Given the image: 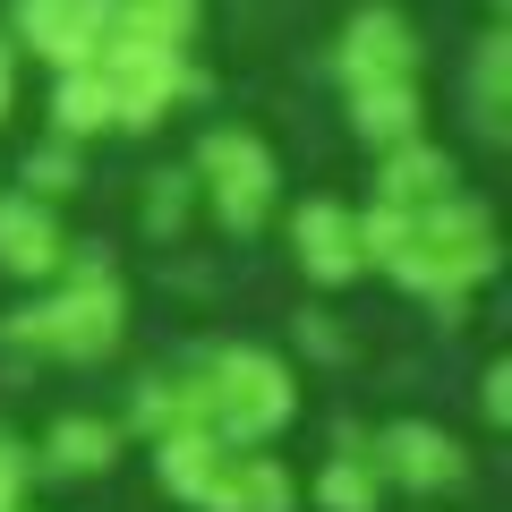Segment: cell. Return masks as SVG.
I'll list each match as a JSON object with an SVG mask.
<instances>
[{
  "instance_id": "obj_6",
  "label": "cell",
  "mask_w": 512,
  "mask_h": 512,
  "mask_svg": "<svg viewBox=\"0 0 512 512\" xmlns=\"http://www.w3.org/2000/svg\"><path fill=\"white\" fill-rule=\"evenodd\" d=\"M367 453H376L384 487H402V495H453L470 478V444L436 419H384L367 436Z\"/></svg>"
},
{
  "instance_id": "obj_24",
  "label": "cell",
  "mask_w": 512,
  "mask_h": 512,
  "mask_svg": "<svg viewBox=\"0 0 512 512\" xmlns=\"http://www.w3.org/2000/svg\"><path fill=\"white\" fill-rule=\"evenodd\" d=\"M478 410H487V427L512 419V359H487V376H478Z\"/></svg>"
},
{
  "instance_id": "obj_18",
  "label": "cell",
  "mask_w": 512,
  "mask_h": 512,
  "mask_svg": "<svg viewBox=\"0 0 512 512\" xmlns=\"http://www.w3.org/2000/svg\"><path fill=\"white\" fill-rule=\"evenodd\" d=\"M384 470H376V453H325L316 461V478H308V504L316 512H384Z\"/></svg>"
},
{
  "instance_id": "obj_1",
  "label": "cell",
  "mask_w": 512,
  "mask_h": 512,
  "mask_svg": "<svg viewBox=\"0 0 512 512\" xmlns=\"http://www.w3.org/2000/svg\"><path fill=\"white\" fill-rule=\"evenodd\" d=\"M359 256L376 274H393L402 291H419L427 308H444V299H470L504 248H495V214L453 188L444 205H367Z\"/></svg>"
},
{
  "instance_id": "obj_13",
  "label": "cell",
  "mask_w": 512,
  "mask_h": 512,
  "mask_svg": "<svg viewBox=\"0 0 512 512\" xmlns=\"http://www.w3.org/2000/svg\"><path fill=\"white\" fill-rule=\"evenodd\" d=\"M120 461V419H103V410H69V419L43 427L35 444V470L43 478H94Z\"/></svg>"
},
{
  "instance_id": "obj_20",
  "label": "cell",
  "mask_w": 512,
  "mask_h": 512,
  "mask_svg": "<svg viewBox=\"0 0 512 512\" xmlns=\"http://www.w3.org/2000/svg\"><path fill=\"white\" fill-rule=\"evenodd\" d=\"M205 0H111V35H146V43H180L197 35Z\"/></svg>"
},
{
  "instance_id": "obj_12",
  "label": "cell",
  "mask_w": 512,
  "mask_h": 512,
  "mask_svg": "<svg viewBox=\"0 0 512 512\" xmlns=\"http://www.w3.org/2000/svg\"><path fill=\"white\" fill-rule=\"evenodd\" d=\"M427 94L419 77H376V86H350V137L359 146H410V137H427Z\"/></svg>"
},
{
  "instance_id": "obj_9",
  "label": "cell",
  "mask_w": 512,
  "mask_h": 512,
  "mask_svg": "<svg viewBox=\"0 0 512 512\" xmlns=\"http://www.w3.org/2000/svg\"><path fill=\"white\" fill-rule=\"evenodd\" d=\"M291 256H299V274L308 282H350L367 265L359 256V205H342V197H308V205H291Z\"/></svg>"
},
{
  "instance_id": "obj_4",
  "label": "cell",
  "mask_w": 512,
  "mask_h": 512,
  "mask_svg": "<svg viewBox=\"0 0 512 512\" xmlns=\"http://www.w3.org/2000/svg\"><path fill=\"white\" fill-rule=\"evenodd\" d=\"M188 180H197V205H214V222L222 231H265L274 222V188H282V171H274V146L256 137V128H205V146H197V163H188Z\"/></svg>"
},
{
  "instance_id": "obj_3",
  "label": "cell",
  "mask_w": 512,
  "mask_h": 512,
  "mask_svg": "<svg viewBox=\"0 0 512 512\" xmlns=\"http://www.w3.org/2000/svg\"><path fill=\"white\" fill-rule=\"evenodd\" d=\"M197 384H205V419H214V436L239 444V453H256L265 436H282V427L299 419L291 367H282L274 350H256V342L205 350V359H197Z\"/></svg>"
},
{
  "instance_id": "obj_21",
  "label": "cell",
  "mask_w": 512,
  "mask_h": 512,
  "mask_svg": "<svg viewBox=\"0 0 512 512\" xmlns=\"http://www.w3.org/2000/svg\"><path fill=\"white\" fill-rule=\"evenodd\" d=\"M188 214H197V180H188V163L180 171H146V231L171 239Z\"/></svg>"
},
{
  "instance_id": "obj_14",
  "label": "cell",
  "mask_w": 512,
  "mask_h": 512,
  "mask_svg": "<svg viewBox=\"0 0 512 512\" xmlns=\"http://www.w3.org/2000/svg\"><path fill=\"white\" fill-rule=\"evenodd\" d=\"M453 188H461V163L444 146H427V137L376 154V205H444Z\"/></svg>"
},
{
  "instance_id": "obj_27",
  "label": "cell",
  "mask_w": 512,
  "mask_h": 512,
  "mask_svg": "<svg viewBox=\"0 0 512 512\" xmlns=\"http://www.w3.org/2000/svg\"><path fill=\"white\" fill-rule=\"evenodd\" d=\"M18 512H26V504H18Z\"/></svg>"
},
{
  "instance_id": "obj_23",
  "label": "cell",
  "mask_w": 512,
  "mask_h": 512,
  "mask_svg": "<svg viewBox=\"0 0 512 512\" xmlns=\"http://www.w3.org/2000/svg\"><path fill=\"white\" fill-rule=\"evenodd\" d=\"M26 478H35V453H26V444L0 427V512H18V504H26Z\"/></svg>"
},
{
  "instance_id": "obj_25",
  "label": "cell",
  "mask_w": 512,
  "mask_h": 512,
  "mask_svg": "<svg viewBox=\"0 0 512 512\" xmlns=\"http://www.w3.org/2000/svg\"><path fill=\"white\" fill-rule=\"evenodd\" d=\"M299 342H308L316 359H342V350H350V342H342V325H333V316H299Z\"/></svg>"
},
{
  "instance_id": "obj_7",
  "label": "cell",
  "mask_w": 512,
  "mask_h": 512,
  "mask_svg": "<svg viewBox=\"0 0 512 512\" xmlns=\"http://www.w3.org/2000/svg\"><path fill=\"white\" fill-rule=\"evenodd\" d=\"M9 43L35 52L43 69H94L111 43V0H9Z\"/></svg>"
},
{
  "instance_id": "obj_2",
  "label": "cell",
  "mask_w": 512,
  "mask_h": 512,
  "mask_svg": "<svg viewBox=\"0 0 512 512\" xmlns=\"http://www.w3.org/2000/svg\"><path fill=\"white\" fill-rule=\"evenodd\" d=\"M120 333H128V291H120V274H111L103 256H86V248H69V256H60V274L43 282L26 308L0 316V342L43 350V359H60V367L111 359Z\"/></svg>"
},
{
  "instance_id": "obj_17",
  "label": "cell",
  "mask_w": 512,
  "mask_h": 512,
  "mask_svg": "<svg viewBox=\"0 0 512 512\" xmlns=\"http://www.w3.org/2000/svg\"><path fill=\"white\" fill-rule=\"evenodd\" d=\"M128 427H146V436H171V427H214V419H205L197 367H180V376H146L137 393H128Z\"/></svg>"
},
{
  "instance_id": "obj_19",
  "label": "cell",
  "mask_w": 512,
  "mask_h": 512,
  "mask_svg": "<svg viewBox=\"0 0 512 512\" xmlns=\"http://www.w3.org/2000/svg\"><path fill=\"white\" fill-rule=\"evenodd\" d=\"M214 512H299L291 461H274L265 444H256V453H239L231 478H222V504H214Z\"/></svg>"
},
{
  "instance_id": "obj_22",
  "label": "cell",
  "mask_w": 512,
  "mask_h": 512,
  "mask_svg": "<svg viewBox=\"0 0 512 512\" xmlns=\"http://www.w3.org/2000/svg\"><path fill=\"white\" fill-rule=\"evenodd\" d=\"M18 180H26V197H43V205H52V197H69V188H77V146L43 137V146L18 163Z\"/></svg>"
},
{
  "instance_id": "obj_8",
  "label": "cell",
  "mask_w": 512,
  "mask_h": 512,
  "mask_svg": "<svg viewBox=\"0 0 512 512\" xmlns=\"http://www.w3.org/2000/svg\"><path fill=\"white\" fill-rule=\"evenodd\" d=\"M325 69L342 77V94L350 86H376V77H419V26H410L393 0L350 9L342 35H333V52H325Z\"/></svg>"
},
{
  "instance_id": "obj_10",
  "label": "cell",
  "mask_w": 512,
  "mask_h": 512,
  "mask_svg": "<svg viewBox=\"0 0 512 512\" xmlns=\"http://www.w3.org/2000/svg\"><path fill=\"white\" fill-rule=\"evenodd\" d=\"M231 461H239V444H222L214 427H171V436H154V478H163V495H180L188 512L222 504Z\"/></svg>"
},
{
  "instance_id": "obj_16",
  "label": "cell",
  "mask_w": 512,
  "mask_h": 512,
  "mask_svg": "<svg viewBox=\"0 0 512 512\" xmlns=\"http://www.w3.org/2000/svg\"><path fill=\"white\" fill-rule=\"evenodd\" d=\"M103 128H120L103 69H60L52 77V137L60 146H86V137H103Z\"/></svg>"
},
{
  "instance_id": "obj_11",
  "label": "cell",
  "mask_w": 512,
  "mask_h": 512,
  "mask_svg": "<svg viewBox=\"0 0 512 512\" xmlns=\"http://www.w3.org/2000/svg\"><path fill=\"white\" fill-rule=\"evenodd\" d=\"M60 256H69V231H60V214L43 197H0V274H18V282H52L60 274Z\"/></svg>"
},
{
  "instance_id": "obj_26",
  "label": "cell",
  "mask_w": 512,
  "mask_h": 512,
  "mask_svg": "<svg viewBox=\"0 0 512 512\" xmlns=\"http://www.w3.org/2000/svg\"><path fill=\"white\" fill-rule=\"evenodd\" d=\"M9 94H18V43L0 35V120H9Z\"/></svg>"
},
{
  "instance_id": "obj_15",
  "label": "cell",
  "mask_w": 512,
  "mask_h": 512,
  "mask_svg": "<svg viewBox=\"0 0 512 512\" xmlns=\"http://www.w3.org/2000/svg\"><path fill=\"white\" fill-rule=\"evenodd\" d=\"M470 120H478L487 146L512 137V26L504 18H487L470 43Z\"/></svg>"
},
{
  "instance_id": "obj_5",
  "label": "cell",
  "mask_w": 512,
  "mask_h": 512,
  "mask_svg": "<svg viewBox=\"0 0 512 512\" xmlns=\"http://www.w3.org/2000/svg\"><path fill=\"white\" fill-rule=\"evenodd\" d=\"M94 69H103V86H111L120 128H154L171 103H188V94L205 86L180 43H146V35H111L103 52H94Z\"/></svg>"
}]
</instances>
